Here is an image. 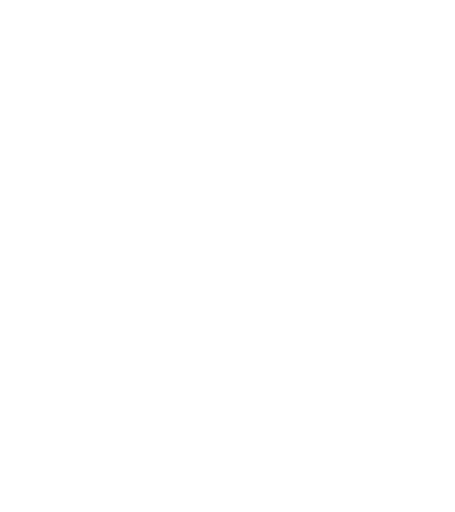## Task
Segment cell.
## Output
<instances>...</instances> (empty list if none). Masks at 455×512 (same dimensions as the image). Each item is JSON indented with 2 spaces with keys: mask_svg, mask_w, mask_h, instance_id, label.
Returning a JSON list of instances; mask_svg holds the SVG:
<instances>
[]
</instances>
